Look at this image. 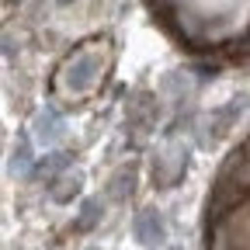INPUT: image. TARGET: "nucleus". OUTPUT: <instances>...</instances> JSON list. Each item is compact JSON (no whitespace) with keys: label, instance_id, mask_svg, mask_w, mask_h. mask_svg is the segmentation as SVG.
<instances>
[{"label":"nucleus","instance_id":"nucleus-2","mask_svg":"<svg viewBox=\"0 0 250 250\" xmlns=\"http://www.w3.org/2000/svg\"><path fill=\"white\" fill-rule=\"evenodd\" d=\"M202 250H250V132L223 160L202 215Z\"/></svg>","mask_w":250,"mask_h":250},{"label":"nucleus","instance_id":"nucleus-5","mask_svg":"<svg viewBox=\"0 0 250 250\" xmlns=\"http://www.w3.org/2000/svg\"><path fill=\"white\" fill-rule=\"evenodd\" d=\"M59 4H70V0H59Z\"/></svg>","mask_w":250,"mask_h":250},{"label":"nucleus","instance_id":"nucleus-4","mask_svg":"<svg viewBox=\"0 0 250 250\" xmlns=\"http://www.w3.org/2000/svg\"><path fill=\"white\" fill-rule=\"evenodd\" d=\"M136 236H139L143 243H156V240L164 236V223H160V215L146 208V212L136 219Z\"/></svg>","mask_w":250,"mask_h":250},{"label":"nucleus","instance_id":"nucleus-3","mask_svg":"<svg viewBox=\"0 0 250 250\" xmlns=\"http://www.w3.org/2000/svg\"><path fill=\"white\" fill-rule=\"evenodd\" d=\"M111 66V49H108V39H90L83 42L80 49H73L66 59L59 62V70L52 77V90L59 98H87L101 87L104 73Z\"/></svg>","mask_w":250,"mask_h":250},{"label":"nucleus","instance_id":"nucleus-1","mask_svg":"<svg viewBox=\"0 0 250 250\" xmlns=\"http://www.w3.org/2000/svg\"><path fill=\"white\" fill-rule=\"evenodd\" d=\"M160 31L205 62L250 59V0H146Z\"/></svg>","mask_w":250,"mask_h":250}]
</instances>
